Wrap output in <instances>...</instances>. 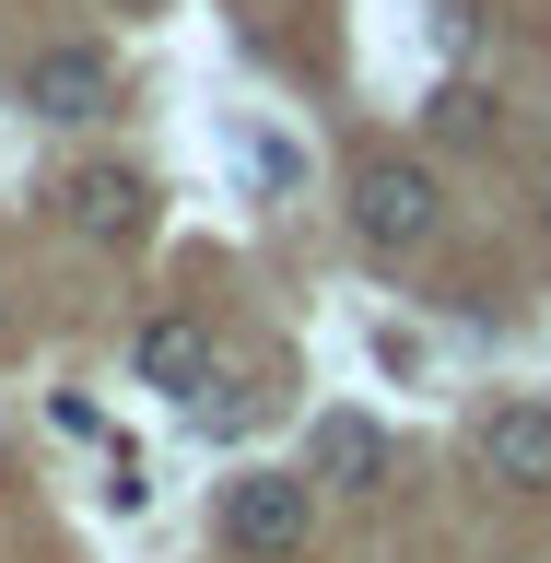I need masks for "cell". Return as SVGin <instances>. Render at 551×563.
Here are the masks:
<instances>
[{"mask_svg": "<svg viewBox=\"0 0 551 563\" xmlns=\"http://www.w3.org/2000/svg\"><path fill=\"white\" fill-rule=\"evenodd\" d=\"M59 211H70V235H95V246H130L141 223H153V188H141L130 165H82L59 188Z\"/></svg>", "mask_w": 551, "mask_h": 563, "instance_id": "obj_3", "label": "cell"}, {"mask_svg": "<svg viewBox=\"0 0 551 563\" xmlns=\"http://www.w3.org/2000/svg\"><path fill=\"white\" fill-rule=\"evenodd\" d=\"M540 223H551V188H540Z\"/></svg>", "mask_w": 551, "mask_h": 563, "instance_id": "obj_10", "label": "cell"}, {"mask_svg": "<svg viewBox=\"0 0 551 563\" xmlns=\"http://www.w3.org/2000/svg\"><path fill=\"white\" fill-rule=\"evenodd\" d=\"M106 95H118V82H106L95 47H47V59H24V106H35V118H59V130H70V118H95Z\"/></svg>", "mask_w": 551, "mask_h": 563, "instance_id": "obj_6", "label": "cell"}, {"mask_svg": "<svg viewBox=\"0 0 551 563\" xmlns=\"http://www.w3.org/2000/svg\"><path fill=\"white\" fill-rule=\"evenodd\" d=\"M317 470H246L235 493H223V540H235L246 563H294L306 552V528H317Z\"/></svg>", "mask_w": 551, "mask_h": 563, "instance_id": "obj_1", "label": "cell"}, {"mask_svg": "<svg viewBox=\"0 0 551 563\" xmlns=\"http://www.w3.org/2000/svg\"><path fill=\"white\" fill-rule=\"evenodd\" d=\"M130 12H165V0H130Z\"/></svg>", "mask_w": 551, "mask_h": 563, "instance_id": "obj_9", "label": "cell"}, {"mask_svg": "<svg viewBox=\"0 0 551 563\" xmlns=\"http://www.w3.org/2000/svg\"><path fill=\"white\" fill-rule=\"evenodd\" d=\"M434 130H447V141H482V130H493L482 82H447V95H434Z\"/></svg>", "mask_w": 551, "mask_h": 563, "instance_id": "obj_8", "label": "cell"}, {"mask_svg": "<svg viewBox=\"0 0 551 563\" xmlns=\"http://www.w3.org/2000/svg\"><path fill=\"white\" fill-rule=\"evenodd\" d=\"M130 376L165 387V399H200V387H211V329H200V317H141Z\"/></svg>", "mask_w": 551, "mask_h": 563, "instance_id": "obj_4", "label": "cell"}, {"mask_svg": "<svg viewBox=\"0 0 551 563\" xmlns=\"http://www.w3.org/2000/svg\"><path fill=\"white\" fill-rule=\"evenodd\" d=\"M306 470H317L329 493H376V482H387V434H376L364 411H317V434H306Z\"/></svg>", "mask_w": 551, "mask_h": 563, "instance_id": "obj_5", "label": "cell"}, {"mask_svg": "<svg viewBox=\"0 0 551 563\" xmlns=\"http://www.w3.org/2000/svg\"><path fill=\"white\" fill-rule=\"evenodd\" d=\"M434 176L422 165H399V153H364V165H352V235L364 246H422L434 235Z\"/></svg>", "mask_w": 551, "mask_h": 563, "instance_id": "obj_2", "label": "cell"}, {"mask_svg": "<svg viewBox=\"0 0 551 563\" xmlns=\"http://www.w3.org/2000/svg\"><path fill=\"white\" fill-rule=\"evenodd\" d=\"M482 470L505 493H551V411H493L482 422Z\"/></svg>", "mask_w": 551, "mask_h": 563, "instance_id": "obj_7", "label": "cell"}]
</instances>
